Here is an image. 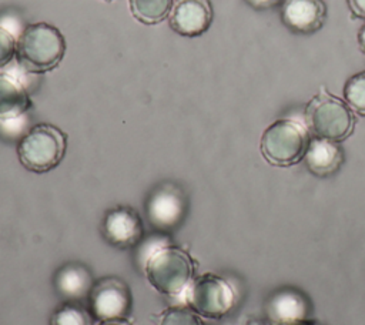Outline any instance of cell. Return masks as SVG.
Segmentation results:
<instances>
[{"mask_svg": "<svg viewBox=\"0 0 365 325\" xmlns=\"http://www.w3.org/2000/svg\"><path fill=\"white\" fill-rule=\"evenodd\" d=\"M66 53V40L58 29L38 21L29 24L17 41V58L29 73H47L56 68Z\"/></svg>", "mask_w": 365, "mask_h": 325, "instance_id": "cell-1", "label": "cell"}, {"mask_svg": "<svg viewBox=\"0 0 365 325\" xmlns=\"http://www.w3.org/2000/svg\"><path fill=\"white\" fill-rule=\"evenodd\" d=\"M30 105L31 101L24 86L7 74H0V120L17 118Z\"/></svg>", "mask_w": 365, "mask_h": 325, "instance_id": "cell-14", "label": "cell"}, {"mask_svg": "<svg viewBox=\"0 0 365 325\" xmlns=\"http://www.w3.org/2000/svg\"><path fill=\"white\" fill-rule=\"evenodd\" d=\"M267 325H317L312 319H304V321H285V322H272L268 321Z\"/></svg>", "mask_w": 365, "mask_h": 325, "instance_id": "cell-23", "label": "cell"}, {"mask_svg": "<svg viewBox=\"0 0 365 325\" xmlns=\"http://www.w3.org/2000/svg\"><path fill=\"white\" fill-rule=\"evenodd\" d=\"M67 135L58 127L41 123L30 128L20 140L17 154L21 165L37 174L56 168L64 158Z\"/></svg>", "mask_w": 365, "mask_h": 325, "instance_id": "cell-3", "label": "cell"}, {"mask_svg": "<svg viewBox=\"0 0 365 325\" xmlns=\"http://www.w3.org/2000/svg\"><path fill=\"white\" fill-rule=\"evenodd\" d=\"M58 289L63 294L77 296L84 294V289H88L90 277L86 269L78 267H66L60 271L57 277Z\"/></svg>", "mask_w": 365, "mask_h": 325, "instance_id": "cell-16", "label": "cell"}, {"mask_svg": "<svg viewBox=\"0 0 365 325\" xmlns=\"http://www.w3.org/2000/svg\"><path fill=\"white\" fill-rule=\"evenodd\" d=\"M358 43H359L361 50L365 53V24L359 29V33H358Z\"/></svg>", "mask_w": 365, "mask_h": 325, "instance_id": "cell-25", "label": "cell"}, {"mask_svg": "<svg viewBox=\"0 0 365 325\" xmlns=\"http://www.w3.org/2000/svg\"><path fill=\"white\" fill-rule=\"evenodd\" d=\"M53 325H91L88 314L78 305H63L51 319Z\"/></svg>", "mask_w": 365, "mask_h": 325, "instance_id": "cell-19", "label": "cell"}, {"mask_svg": "<svg viewBox=\"0 0 365 325\" xmlns=\"http://www.w3.org/2000/svg\"><path fill=\"white\" fill-rule=\"evenodd\" d=\"M309 143L307 128L294 120H278L262 133L259 148L264 158L278 167H288L304 158Z\"/></svg>", "mask_w": 365, "mask_h": 325, "instance_id": "cell-4", "label": "cell"}, {"mask_svg": "<svg viewBox=\"0 0 365 325\" xmlns=\"http://www.w3.org/2000/svg\"><path fill=\"white\" fill-rule=\"evenodd\" d=\"M103 231L111 245L128 248L141 239L144 228L141 217L134 208L117 207L106 214Z\"/></svg>", "mask_w": 365, "mask_h": 325, "instance_id": "cell-8", "label": "cell"}, {"mask_svg": "<svg viewBox=\"0 0 365 325\" xmlns=\"http://www.w3.org/2000/svg\"><path fill=\"white\" fill-rule=\"evenodd\" d=\"M90 304L101 321L125 318L131 309V294L123 279L103 278L91 288Z\"/></svg>", "mask_w": 365, "mask_h": 325, "instance_id": "cell-7", "label": "cell"}, {"mask_svg": "<svg viewBox=\"0 0 365 325\" xmlns=\"http://www.w3.org/2000/svg\"><path fill=\"white\" fill-rule=\"evenodd\" d=\"M97 325H133L125 318H115V319H103Z\"/></svg>", "mask_w": 365, "mask_h": 325, "instance_id": "cell-24", "label": "cell"}, {"mask_svg": "<svg viewBox=\"0 0 365 325\" xmlns=\"http://www.w3.org/2000/svg\"><path fill=\"white\" fill-rule=\"evenodd\" d=\"M17 43L14 36L6 29L0 27V68L11 61L16 56Z\"/></svg>", "mask_w": 365, "mask_h": 325, "instance_id": "cell-20", "label": "cell"}, {"mask_svg": "<svg viewBox=\"0 0 365 325\" xmlns=\"http://www.w3.org/2000/svg\"><path fill=\"white\" fill-rule=\"evenodd\" d=\"M267 316L272 322L311 319V302L299 289L282 288L269 296Z\"/></svg>", "mask_w": 365, "mask_h": 325, "instance_id": "cell-11", "label": "cell"}, {"mask_svg": "<svg viewBox=\"0 0 365 325\" xmlns=\"http://www.w3.org/2000/svg\"><path fill=\"white\" fill-rule=\"evenodd\" d=\"M187 304L200 316L218 319L231 309L234 292L224 278L207 272L192 279L187 288Z\"/></svg>", "mask_w": 365, "mask_h": 325, "instance_id": "cell-6", "label": "cell"}, {"mask_svg": "<svg viewBox=\"0 0 365 325\" xmlns=\"http://www.w3.org/2000/svg\"><path fill=\"white\" fill-rule=\"evenodd\" d=\"M307 168L318 175L327 177L334 174L344 162V150L336 141L321 137L309 138L307 151L304 154Z\"/></svg>", "mask_w": 365, "mask_h": 325, "instance_id": "cell-12", "label": "cell"}, {"mask_svg": "<svg viewBox=\"0 0 365 325\" xmlns=\"http://www.w3.org/2000/svg\"><path fill=\"white\" fill-rule=\"evenodd\" d=\"M327 9L322 0H284L281 17L297 33H314L322 27Z\"/></svg>", "mask_w": 365, "mask_h": 325, "instance_id": "cell-10", "label": "cell"}, {"mask_svg": "<svg viewBox=\"0 0 365 325\" xmlns=\"http://www.w3.org/2000/svg\"><path fill=\"white\" fill-rule=\"evenodd\" d=\"M106 1H111V0H106Z\"/></svg>", "mask_w": 365, "mask_h": 325, "instance_id": "cell-26", "label": "cell"}, {"mask_svg": "<svg viewBox=\"0 0 365 325\" xmlns=\"http://www.w3.org/2000/svg\"><path fill=\"white\" fill-rule=\"evenodd\" d=\"M317 325H319V324H317Z\"/></svg>", "mask_w": 365, "mask_h": 325, "instance_id": "cell-27", "label": "cell"}, {"mask_svg": "<svg viewBox=\"0 0 365 325\" xmlns=\"http://www.w3.org/2000/svg\"><path fill=\"white\" fill-rule=\"evenodd\" d=\"M305 118L315 137L336 143L345 140L354 128V115L348 104L325 90L308 103Z\"/></svg>", "mask_w": 365, "mask_h": 325, "instance_id": "cell-5", "label": "cell"}, {"mask_svg": "<svg viewBox=\"0 0 365 325\" xmlns=\"http://www.w3.org/2000/svg\"><path fill=\"white\" fill-rule=\"evenodd\" d=\"M251 7L257 9V10H267L271 7L278 6L279 3H282L284 0H245Z\"/></svg>", "mask_w": 365, "mask_h": 325, "instance_id": "cell-21", "label": "cell"}, {"mask_svg": "<svg viewBox=\"0 0 365 325\" xmlns=\"http://www.w3.org/2000/svg\"><path fill=\"white\" fill-rule=\"evenodd\" d=\"M184 212L182 195L170 187L155 191L148 202V217L153 224L161 227H170L178 222Z\"/></svg>", "mask_w": 365, "mask_h": 325, "instance_id": "cell-13", "label": "cell"}, {"mask_svg": "<svg viewBox=\"0 0 365 325\" xmlns=\"http://www.w3.org/2000/svg\"><path fill=\"white\" fill-rule=\"evenodd\" d=\"M212 20L208 0H178L170 13L171 29L188 37L205 33Z\"/></svg>", "mask_w": 365, "mask_h": 325, "instance_id": "cell-9", "label": "cell"}, {"mask_svg": "<svg viewBox=\"0 0 365 325\" xmlns=\"http://www.w3.org/2000/svg\"><path fill=\"white\" fill-rule=\"evenodd\" d=\"M157 325H204L200 315L190 306L165 308L157 318Z\"/></svg>", "mask_w": 365, "mask_h": 325, "instance_id": "cell-18", "label": "cell"}, {"mask_svg": "<svg viewBox=\"0 0 365 325\" xmlns=\"http://www.w3.org/2000/svg\"><path fill=\"white\" fill-rule=\"evenodd\" d=\"M128 3L134 19L144 24L160 23L173 10V0H130Z\"/></svg>", "mask_w": 365, "mask_h": 325, "instance_id": "cell-15", "label": "cell"}, {"mask_svg": "<svg viewBox=\"0 0 365 325\" xmlns=\"http://www.w3.org/2000/svg\"><path fill=\"white\" fill-rule=\"evenodd\" d=\"M351 11L361 19H365V0H348Z\"/></svg>", "mask_w": 365, "mask_h": 325, "instance_id": "cell-22", "label": "cell"}, {"mask_svg": "<svg viewBox=\"0 0 365 325\" xmlns=\"http://www.w3.org/2000/svg\"><path fill=\"white\" fill-rule=\"evenodd\" d=\"M344 97L351 110L365 115V71L348 78L344 87Z\"/></svg>", "mask_w": 365, "mask_h": 325, "instance_id": "cell-17", "label": "cell"}, {"mask_svg": "<svg viewBox=\"0 0 365 325\" xmlns=\"http://www.w3.org/2000/svg\"><path fill=\"white\" fill-rule=\"evenodd\" d=\"M197 262L178 247H161L145 262V275L151 287L163 295H178L194 279Z\"/></svg>", "mask_w": 365, "mask_h": 325, "instance_id": "cell-2", "label": "cell"}]
</instances>
